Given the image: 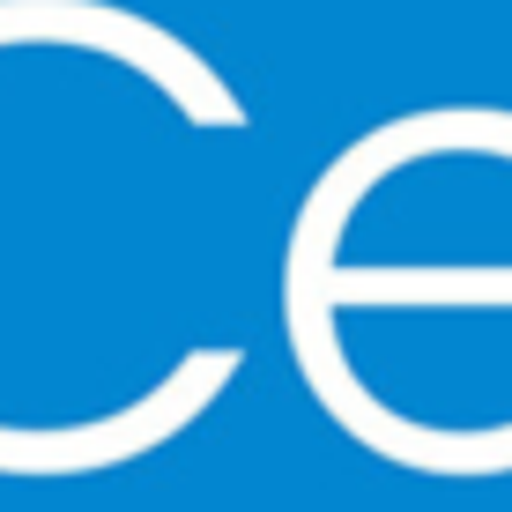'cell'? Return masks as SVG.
Listing matches in <instances>:
<instances>
[]
</instances>
